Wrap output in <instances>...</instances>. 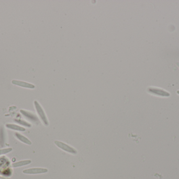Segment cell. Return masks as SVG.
I'll return each mask as SVG.
<instances>
[{
  "mask_svg": "<svg viewBox=\"0 0 179 179\" xmlns=\"http://www.w3.org/2000/svg\"><path fill=\"white\" fill-rule=\"evenodd\" d=\"M16 122H17L20 125H23L25 127H31V124H29V123L25 122V121L24 120H15Z\"/></svg>",
  "mask_w": 179,
  "mask_h": 179,
  "instance_id": "cell-10",
  "label": "cell"
},
{
  "mask_svg": "<svg viewBox=\"0 0 179 179\" xmlns=\"http://www.w3.org/2000/svg\"><path fill=\"white\" fill-rule=\"evenodd\" d=\"M48 172V170L43 168H33V169H26L24 170V173L25 174H40L46 173Z\"/></svg>",
  "mask_w": 179,
  "mask_h": 179,
  "instance_id": "cell-5",
  "label": "cell"
},
{
  "mask_svg": "<svg viewBox=\"0 0 179 179\" xmlns=\"http://www.w3.org/2000/svg\"><path fill=\"white\" fill-rule=\"evenodd\" d=\"M147 91L153 95L159 97H169L170 96V93L169 92L157 87H149L147 89Z\"/></svg>",
  "mask_w": 179,
  "mask_h": 179,
  "instance_id": "cell-1",
  "label": "cell"
},
{
  "mask_svg": "<svg viewBox=\"0 0 179 179\" xmlns=\"http://www.w3.org/2000/svg\"><path fill=\"white\" fill-rule=\"evenodd\" d=\"M12 83L13 84L17 85V86H21L22 87L24 88H27L33 89L35 88V86L33 84H31L28 83L26 82L22 81H16V80H13Z\"/></svg>",
  "mask_w": 179,
  "mask_h": 179,
  "instance_id": "cell-6",
  "label": "cell"
},
{
  "mask_svg": "<svg viewBox=\"0 0 179 179\" xmlns=\"http://www.w3.org/2000/svg\"><path fill=\"white\" fill-rule=\"evenodd\" d=\"M15 136L18 139V140L21 141L22 142L25 143H26L27 145H31V141L29 140V139H28L27 138L23 136V135H21V134L18 133H15Z\"/></svg>",
  "mask_w": 179,
  "mask_h": 179,
  "instance_id": "cell-7",
  "label": "cell"
},
{
  "mask_svg": "<svg viewBox=\"0 0 179 179\" xmlns=\"http://www.w3.org/2000/svg\"><path fill=\"white\" fill-rule=\"evenodd\" d=\"M20 112L24 117H26L27 119L29 120L30 121L34 122V124H37L39 123V119L35 114H33L31 112H27L24 110H21Z\"/></svg>",
  "mask_w": 179,
  "mask_h": 179,
  "instance_id": "cell-4",
  "label": "cell"
},
{
  "mask_svg": "<svg viewBox=\"0 0 179 179\" xmlns=\"http://www.w3.org/2000/svg\"><path fill=\"white\" fill-rule=\"evenodd\" d=\"M177 93H178V94H179V91H177Z\"/></svg>",
  "mask_w": 179,
  "mask_h": 179,
  "instance_id": "cell-13",
  "label": "cell"
},
{
  "mask_svg": "<svg viewBox=\"0 0 179 179\" xmlns=\"http://www.w3.org/2000/svg\"><path fill=\"white\" fill-rule=\"evenodd\" d=\"M31 163V160H25V161H20L16 163H14L12 164V166L14 168H16V167H19V166H26L29 164Z\"/></svg>",
  "mask_w": 179,
  "mask_h": 179,
  "instance_id": "cell-9",
  "label": "cell"
},
{
  "mask_svg": "<svg viewBox=\"0 0 179 179\" xmlns=\"http://www.w3.org/2000/svg\"><path fill=\"white\" fill-rule=\"evenodd\" d=\"M12 150V149L10 148H6V149H1V150H0V155L6 154V153L10 152Z\"/></svg>",
  "mask_w": 179,
  "mask_h": 179,
  "instance_id": "cell-11",
  "label": "cell"
},
{
  "mask_svg": "<svg viewBox=\"0 0 179 179\" xmlns=\"http://www.w3.org/2000/svg\"><path fill=\"white\" fill-rule=\"evenodd\" d=\"M34 105H35V108L36 109L37 112L39 115V117L40 118V119H42L43 124L46 126H48L49 125V122L48 121L47 117L46 116V114L45 113L44 110L42 108V107L39 105V103L38 102V101H34Z\"/></svg>",
  "mask_w": 179,
  "mask_h": 179,
  "instance_id": "cell-2",
  "label": "cell"
},
{
  "mask_svg": "<svg viewBox=\"0 0 179 179\" xmlns=\"http://www.w3.org/2000/svg\"><path fill=\"white\" fill-rule=\"evenodd\" d=\"M6 127L12 129V130H17V131H25V129L23 127H21L20 126H18L17 125H13V124H6Z\"/></svg>",
  "mask_w": 179,
  "mask_h": 179,
  "instance_id": "cell-8",
  "label": "cell"
},
{
  "mask_svg": "<svg viewBox=\"0 0 179 179\" xmlns=\"http://www.w3.org/2000/svg\"><path fill=\"white\" fill-rule=\"evenodd\" d=\"M55 143L59 148L68 153H71L73 154H76L77 153V151L75 149L70 147V145H68L65 143L60 142L59 141H55Z\"/></svg>",
  "mask_w": 179,
  "mask_h": 179,
  "instance_id": "cell-3",
  "label": "cell"
},
{
  "mask_svg": "<svg viewBox=\"0 0 179 179\" xmlns=\"http://www.w3.org/2000/svg\"><path fill=\"white\" fill-rule=\"evenodd\" d=\"M177 65L179 67V62H177Z\"/></svg>",
  "mask_w": 179,
  "mask_h": 179,
  "instance_id": "cell-12",
  "label": "cell"
}]
</instances>
